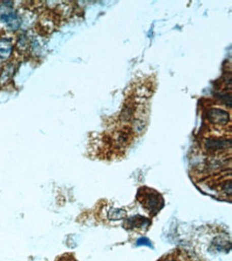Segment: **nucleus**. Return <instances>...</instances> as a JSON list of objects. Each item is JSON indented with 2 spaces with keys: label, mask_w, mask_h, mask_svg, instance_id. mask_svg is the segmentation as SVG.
I'll list each match as a JSON object with an SVG mask.
<instances>
[{
  "label": "nucleus",
  "mask_w": 232,
  "mask_h": 261,
  "mask_svg": "<svg viewBox=\"0 0 232 261\" xmlns=\"http://www.w3.org/2000/svg\"><path fill=\"white\" fill-rule=\"evenodd\" d=\"M148 193H144L143 190H139V194L141 195V202L140 204L145 207V209L152 214H156L159 209L163 207V198L157 192L154 190H151L147 188Z\"/></svg>",
  "instance_id": "obj_1"
},
{
  "label": "nucleus",
  "mask_w": 232,
  "mask_h": 261,
  "mask_svg": "<svg viewBox=\"0 0 232 261\" xmlns=\"http://www.w3.org/2000/svg\"><path fill=\"white\" fill-rule=\"evenodd\" d=\"M150 225V220L144 216L140 215H136V216H132L126 219L125 222V227L128 229H134V230H138L141 228H148Z\"/></svg>",
  "instance_id": "obj_2"
},
{
  "label": "nucleus",
  "mask_w": 232,
  "mask_h": 261,
  "mask_svg": "<svg viewBox=\"0 0 232 261\" xmlns=\"http://www.w3.org/2000/svg\"><path fill=\"white\" fill-rule=\"evenodd\" d=\"M228 114L223 109L212 108L209 110V120L215 124H226L228 122Z\"/></svg>",
  "instance_id": "obj_3"
},
{
  "label": "nucleus",
  "mask_w": 232,
  "mask_h": 261,
  "mask_svg": "<svg viewBox=\"0 0 232 261\" xmlns=\"http://www.w3.org/2000/svg\"><path fill=\"white\" fill-rule=\"evenodd\" d=\"M13 49V44L10 40L3 39L0 40V63L6 61L10 57Z\"/></svg>",
  "instance_id": "obj_4"
},
{
  "label": "nucleus",
  "mask_w": 232,
  "mask_h": 261,
  "mask_svg": "<svg viewBox=\"0 0 232 261\" xmlns=\"http://www.w3.org/2000/svg\"><path fill=\"white\" fill-rule=\"evenodd\" d=\"M227 140H221V139H214L212 138L207 142V149L210 151H219V150H223L227 148Z\"/></svg>",
  "instance_id": "obj_5"
},
{
  "label": "nucleus",
  "mask_w": 232,
  "mask_h": 261,
  "mask_svg": "<svg viewBox=\"0 0 232 261\" xmlns=\"http://www.w3.org/2000/svg\"><path fill=\"white\" fill-rule=\"evenodd\" d=\"M137 246H151L152 247V243H151V241L148 239V238H140L138 241H137Z\"/></svg>",
  "instance_id": "obj_6"
},
{
  "label": "nucleus",
  "mask_w": 232,
  "mask_h": 261,
  "mask_svg": "<svg viewBox=\"0 0 232 261\" xmlns=\"http://www.w3.org/2000/svg\"><path fill=\"white\" fill-rule=\"evenodd\" d=\"M63 261H76L74 258H72V257H70V259H64Z\"/></svg>",
  "instance_id": "obj_7"
}]
</instances>
